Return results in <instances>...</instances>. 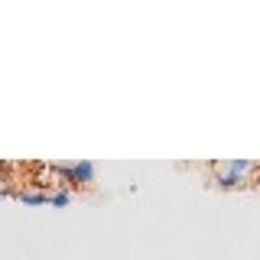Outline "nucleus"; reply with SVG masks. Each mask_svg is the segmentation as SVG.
<instances>
[{"mask_svg":"<svg viewBox=\"0 0 260 260\" xmlns=\"http://www.w3.org/2000/svg\"><path fill=\"white\" fill-rule=\"evenodd\" d=\"M7 169H10V166H7V162H0V185H10V182L4 179V176H7Z\"/></svg>","mask_w":260,"mask_h":260,"instance_id":"nucleus-5","label":"nucleus"},{"mask_svg":"<svg viewBox=\"0 0 260 260\" xmlns=\"http://www.w3.org/2000/svg\"><path fill=\"white\" fill-rule=\"evenodd\" d=\"M94 182H98V166H94V162H88V159L72 162V173H69V185H72V192H75V185L88 189V185H94Z\"/></svg>","mask_w":260,"mask_h":260,"instance_id":"nucleus-1","label":"nucleus"},{"mask_svg":"<svg viewBox=\"0 0 260 260\" xmlns=\"http://www.w3.org/2000/svg\"><path fill=\"white\" fill-rule=\"evenodd\" d=\"M250 179H244V176H238V173H231V169L224 166V162H218V176H215V189H221V192H238V189H244Z\"/></svg>","mask_w":260,"mask_h":260,"instance_id":"nucleus-2","label":"nucleus"},{"mask_svg":"<svg viewBox=\"0 0 260 260\" xmlns=\"http://www.w3.org/2000/svg\"><path fill=\"white\" fill-rule=\"evenodd\" d=\"M72 199H75V192H72V189H52V195H49V205H52V208H65Z\"/></svg>","mask_w":260,"mask_h":260,"instance_id":"nucleus-4","label":"nucleus"},{"mask_svg":"<svg viewBox=\"0 0 260 260\" xmlns=\"http://www.w3.org/2000/svg\"><path fill=\"white\" fill-rule=\"evenodd\" d=\"M49 195L52 192H36V189H16V199L23 205H49Z\"/></svg>","mask_w":260,"mask_h":260,"instance_id":"nucleus-3","label":"nucleus"}]
</instances>
